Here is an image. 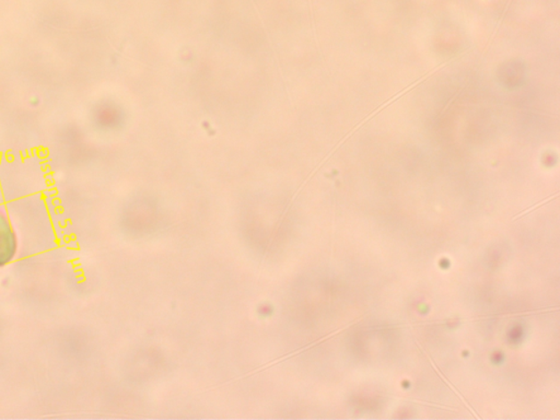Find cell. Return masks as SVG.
<instances>
[{"instance_id":"cell-1","label":"cell","mask_w":560,"mask_h":420,"mask_svg":"<svg viewBox=\"0 0 560 420\" xmlns=\"http://www.w3.org/2000/svg\"><path fill=\"white\" fill-rule=\"evenodd\" d=\"M17 251V240L8 219L0 213V266L12 262Z\"/></svg>"}]
</instances>
